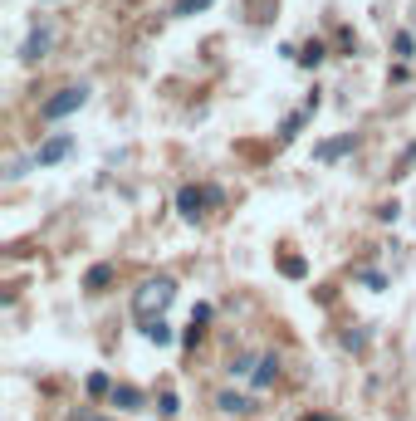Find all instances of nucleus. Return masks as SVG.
Wrapping results in <instances>:
<instances>
[{
	"instance_id": "nucleus-1",
	"label": "nucleus",
	"mask_w": 416,
	"mask_h": 421,
	"mask_svg": "<svg viewBox=\"0 0 416 421\" xmlns=\"http://www.w3.org/2000/svg\"><path fill=\"white\" fill-rule=\"evenodd\" d=\"M171 299H176V279L157 275V279H147V284H142V289L132 294V309H137L142 319H152V314H162Z\"/></svg>"
},
{
	"instance_id": "nucleus-2",
	"label": "nucleus",
	"mask_w": 416,
	"mask_h": 421,
	"mask_svg": "<svg viewBox=\"0 0 416 421\" xmlns=\"http://www.w3.org/2000/svg\"><path fill=\"white\" fill-rule=\"evenodd\" d=\"M83 103H88V88H83V84H69V88H59L54 98H44V103H40V118H44V123H59V118L79 113Z\"/></svg>"
},
{
	"instance_id": "nucleus-3",
	"label": "nucleus",
	"mask_w": 416,
	"mask_h": 421,
	"mask_svg": "<svg viewBox=\"0 0 416 421\" xmlns=\"http://www.w3.org/2000/svg\"><path fill=\"white\" fill-rule=\"evenodd\" d=\"M220 201H225L220 186H181V191H176V210H181L186 220H196L206 206H220Z\"/></svg>"
},
{
	"instance_id": "nucleus-4",
	"label": "nucleus",
	"mask_w": 416,
	"mask_h": 421,
	"mask_svg": "<svg viewBox=\"0 0 416 421\" xmlns=\"http://www.w3.org/2000/svg\"><path fill=\"white\" fill-rule=\"evenodd\" d=\"M74 152V137L69 132H54L49 142H40V152H35V167H54V162H64Z\"/></svg>"
},
{
	"instance_id": "nucleus-5",
	"label": "nucleus",
	"mask_w": 416,
	"mask_h": 421,
	"mask_svg": "<svg viewBox=\"0 0 416 421\" xmlns=\"http://www.w3.org/2000/svg\"><path fill=\"white\" fill-rule=\"evenodd\" d=\"M108 397H113V407H118V412H142V402H147V397H142V392H137V387H118V382H113V392H108Z\"/></svg>"
},
{
	"instance_id": "nucleus-6",
	"label": "nucleus",
	"mask_w": 416,
	"mask_h": 421,
	"mask_svg": "<svg viewBox=\"0 0 416 421\" xmlns=\"http://www.w3.org/2000/svg\"><path fill=\"white\" fill-rule=\"evenodd\" d=\"M353 147H358V137H353V132H343V137L324 142V147H319L314 157H319V162H338V157H343V152H353Z\"/></svg>"
},
{
	"instance_id": "nucleus-7",
	"label": "nucleus",
	"mask_w": 416,
	"mask_h": 421,
	"mask_svg": "<svg viewBox=\"0 0 416 421\" xmlns=\"http://www.w3.org/2000/svg\"><path fill=\"white\" fill-rule=\"evenodd\" d=\"M274 378H279V358H274V353H265V358L255 363V373H250V382H255V387H270Z\"/></svg>"
},
{
	"instance_id": "nucleus-8",
	"label": "nucleus",
	"mask_w": 416,
	"mask_h": 421,
	"mask_svg": "<svg viewBox=\"0 0 416 421\" xmlns=\"http://www.w3.org/2000/svg\"><path fill=\"white\" fill-rule=\"evenodd\" d=\"M225 417H245V412H255V402L250 397H240V392H220V402H215Z\"/></svg>"
},
{
	"instance_id": "nucleus-9",
	"label": "nucleus",
	"mask_w": 416,
	"mask_h": 421,
	"mask_svg": "<svg viewBox=\"0 0 416 421\" xmlns=\"http://www.w3.org/2000/svg\"><path fill=\"white\" fill-rule=\"evenodd\" d=\"M44 54H49V30H35V35L25 40V49H20V59L35 64V59H44Z\"/></svg>"
},
{
	"instance_id": "nucleus-10",
	"label": "nucleus",
	"mask_w": 416,
	"mask_h": 421,
	"mask_svg": "<svg viewBox=\"0 0 416 421\" xmlns=\"http://www.w3.org/2000/svg\"><path fill=\"white\" fill-rule=\"evenodd\" d=\"M294 59H299L304 69H319V64L329 59V49H324V40H309L304 49H299V54H294Z\"/></svg>"
},
{
	"instance_id": "nucleus-11",
	"label": "nucleus",
	"mask_w": 416,
	"mask_h": 421,
	"mask_svg": "<svg viewBox=\"0 0 416 421\" xmlns=\"http://www.w3.org/2000/svg\"><path fill=\"white\" fill-rule=\"evenodd\" d=\"M108 279H113V265H93V270L83 275V289H88V294H103Z\"/></svg>"
},
{
	"instance_id": "nucleus-12",
	"label": "nucleus",
	"mask_w": 416,
	"mask_h": 421,
	"mask_svg": "<svg viewBox=\"0 0 416 421\" xmlns=\"http://www.w3.org/2000/svg\"><path fill=\"white\" fill-rule=\"evenodd\" d=\"M142 334H147V343L166 348V343H171V324H162V314H157V319H147V324H142Z\"/></svg>"
},
{
	"instance_id": "nucleus-13",
	"label": "nucleus",
	"mask_w": 416,
	"mask_h": 421,
	"mask_svg": "<svg viewBox=\"0 0 416 421\" xmlns=\"http://www.w3.org/2000/svg\"><path fill=\"white\" fill-rule=\"evenodd\" d=\"M83 387H88V397H108V392H113V378H108V373H88Z\"/></svg>"
},
{
	"instance_id": "nucleus-14",
	"label": "nucleus",
	"mask_w": 416,
	"mask_h": 421,
	"mask_svg": "<svg viewBox=\"0 0 416 421\" xmlns=\"http://www.w3.org/2000/svg\"><path fill=\"white\" fill-rule=\"evenodd\" d=\"M255 363H260V358H250V353L230 358V378H250V373H255Z\"/></svg>"
},
{
	"instance_id": "nucleus-15",
	"label": "nucleus",
	"mask_w": 416,
	"mask_h": 421,
	"mask_svg": "<svg viewBox=\"0 0 416 421\" xmlns=\"http://www.w3.org/2000/svg\"><path fill=\"white\" fill-rule=\"evenodd\" d=\"M279 270H284L289 279H304V275H309V265H304L299 255H284V265H279Z\"/></svg>"
},
{
	"instance_id": "nucleus-16",
	"label": "nucleus",
	"mask_w": 416,
	"mask_h": 421,
	"mask_svg": "<svg viewBox=\"0 0 416 421\" xmlns=\"http://www.w3.org/2000/svg\"><path fill=\"white\" fill-rule=\"evenodd\" d=\"M304 118H309V108L304 113H294V118H284V127H279V137L289 142V137H299V127H304Z\"/></svg>"
},
{
	"instance_id": "nucleus-17",
	"label": "nucleus",
	"mask_w": 416,
	"mask_h": 421,
	"mask_svg": "<svg viewBox=\"0 0 416 421\" xmlns=\"http://www.w3.org/2000/svg\"><path fill=\"white\" fill-rule=\"evenodd\" d=\"M157 412H162V417H176V412H181L176 392H162V397H157Z\"/></svg>"
},
{
	"instance_id": "nucleus-18",
	"label": "nucleus",
	"mask_w": 416,
	"mask_h": 421,
	"mask_svg": "<svg viewBox=\"0 0 416 421\" xmlns=\"http://www.w3.org/2000/svg\"><path fill=\"white\" fill-rule=\"evenodd\" d=\"M358 279H363V284H368V289H387V275H377V270H363V275H358Z\"/></svg>"
},
{
	"instance_id": "nucleus-19",
	"label": "nucleus",
	"mask_w": 416,
	"mask_h": 421,
	"mask_svg": "<svg viewBox=\"0 0 416 421\" xmlns=\"http://www.w3.org/2000/svg\"><path fill=\"white\" fill-rule=\"evenodd\" d=\"M206 5H215V0H181L176 15H196V10H206Z\"/></svg>"
},
{
	"instance_id": "nucleus-20",
	"label": "nucleus",
	"mask_w": 416,
	"mask_h": 421,
	"mask_svg": "<svg viewBox=\"0 0 416 421\" xmlns=\"http://www.w3.org/2000/svg\"><path fill=\"white\" fill-rule=\"evenodd\" d=\"M392 44H397V54H412V49H416V44H412V35H407V30H397V40H392Z\"/></svg>"
},
{
	"instance_id": "nucleus-21",
	"label": "nucleus",
	"mask_w": 416,
	"mask_h": 421,
	"mask_svg": "<svg viewBox=\"0 0 416 421\" xmlns=\"http://www.w3.org/2000/svg\"><path fill=\"white\" fill-rule=\"evenodd\" d=\"M397 215H402V206H397V201H387V206H377V220H397Z\"/></svg>"
},
{
	"instance_id": "nucleus-22",
	"label": "nucleus",
	"mask_w": 416,
	"mask_h": 421,
	"mask_svg": "<svg viewBox=\"0 0 416 421\" xmlns=\"http://www.w3.org/2000/svg\"><path fill=\"white\" fill-rule=\"evenodd\" d=\"M181 343H186V348H196V343H201V329H196V319H191V329L181 334Z\"/></svg>"
},
{
	"instance_id": "nucleus-23",
	"label": "nucleus",
	"mask_w": 416,
	"mask_h": 421,
	"mask_svg": "<svg viewBox=\"0 0 416 421\" xmlns=\"http://www.w3.org/2000/svg\"><path fill=\"white\" fill-rule=\"evenodd\" d=\"M79 421H98V417H79Z\"/></svg>"
}]
</instances>
